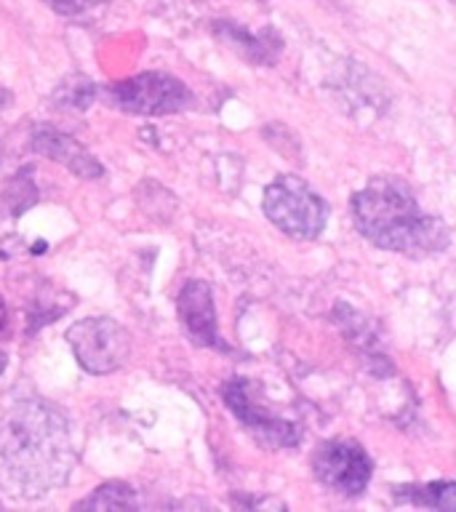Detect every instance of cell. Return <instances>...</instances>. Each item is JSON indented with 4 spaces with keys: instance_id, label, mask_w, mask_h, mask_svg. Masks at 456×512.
Listing matches in <instances>:
<instances>
[{
    "instance_id": "7a4b0ae2",
    "label": "cell",
    "mask_w": 456,
    "mask_h": 512,
    "mask_svg": "<svg viewBox=\"0 0 456 512\" xmlns=\"http://www.w3.org/2000/svg\"><path fill=\"white\" fill-rule=\"evenodd\" d=\"M352 219L368 243L411 259L440 254L448 246V227L424 214L414 192L398 179H374L352 195Z\"/></svg>"
},
{
    "instance_id": "52a82bcc",
    "label": "cell",
    "mask_w": 456,
    "mask_h": 512,
    "mask_svg": "<svg viewBox=\"0 0 456 512\" xmlns=\"http://www.w3.org/2000/svg\"><path fill=\"white\" fill-rule=\"evenodd\" d=\"M227 406L238 422L246 427L251 435H254L262 446L267 448H291L299 443V427L294 422H288L283 416H278L275 411L262 406L259 400V387L256 382H248V379H232V382L224 384L222 390Z\"/></svg>"
},
{
    "instance_id": "5b68a950",
    "label": "cell",
    "mask_w": 456,
    "mask_h": 512,
    "mask_svg": "<svg viewBox=\"0 0 456 512\" xmlns=\"http://www.w3.org/2000/svg\"><path fill=\"white\" fill-rule=\"evenodd\" d=\"M72 355L88 374H112L131 355V336L118 320L83 318L67 328Z\"/></svg>"
},
{
    "instance_id": "7c38bea8",
    "label": "cell",
    "mask_w": 456,
    "mask_h": 512,
    "mask_svg": "<svg viewBox=\"0 0 456 512\" xmlns=\"http://www.w3.org/2000/svg\"><path fill=\"white\" fill-rule=\"evenodd\" d=\"M43 3L54 8L56 14L80 16V14H86L88 8L94 6L96 0H43Z\"/></svg>"
},
{
    "instance_id": "8fae6325",
    "label": "cell",
    "mask_w": 456,
    "mask_h": 512,
    "mask_svg": "<svg viewBox=\"0 0 456 512\" xmlns=\"http://www.w3.org/2000/svg\"><path fill=\"white\" fill-rule=\"evenodd\" d=\"M131 507H136L134 491L120 480L104 483L88 499L78 502V510H131Z\"/></svg>"
},
{
    "instance_id": "ba28073f",
    "label": "cell",
    "mask_w": 456,
    "mask_h": 512,
    "mask_svg": "<svg viewBox=\"0 0 456 512\" xmlns=\"http://www.w3.org/2000/svg\"><path fill=\"white\" fill-rule=\"evenodd\" d=\"M176 310H179V320L187 328V334L195 339V344L214 347V350H227L222 344V336H219L214 296H211V288H208L206 280H190L179 291Z\"/></svg>"
},
{
    "instance_id": "6da1fadb",
    "label": "cell",
    "mask_w": 456,
    "mask_h": 512,
    "mask_svg": "<svg viewBox=\"0 0 456 512\" xmlns=\"http://www.w3.org/2000/svg\"><path fill=\"white\" fill-rule=\"evenodd\" d=\"M0 462L16 494L43 496L62 486L75 467L67 416L46 400L16 403L0 422Z\"/></svg>"
},
{
    "instance_id": "30bf717a",
    "label": "cell",
    "mask_w": 456,
    "mask_h": 512,
    "mask_svg": "<svg viewBox=\"0 0 456 512\" xmlns=\"http://www.w3.org/2000/svg\"><path fill=\"white\" fill-rule=\"evenodd\" d=\"M395 499H398V502L419 504V507H430V510L454 512L456 486L451 480L427 483V486H398L395 488Z\"/></svg>"
},
{
    "instance_id": "3957f363",
    "label": "cell",
    "mask_w": 456,
    "mask_h": 512,
    "mask_svg": "<svg viewBox=\"0 0 456 512\" xmlns=\"http://www.w3.org/2000/svg\"><path fill=\"white\" fill-rule=\"evenodd\" d=\"M264 216L288 238L312 240L326 230L331 208L310 184L299 176H278L267 184L262 198Z\"/></svg>"
},
{
    "instance_id": "4fadbf2b",
    "label": "cell",
    "mask_w": 456,
    "mask_h": 512,
    "mask_svg": "<svg viewBox=\"0 0 456 512\" xmlns=\"http://www.w3.org/2000/svg\"><path fill=\"white\" fill-rule=\"evenodd\" d=\"M11 102H14V96H11V91L0 86V110H3V107H8V104H11Z\"/></svg>"
},
{
    "instance_id": "9c48e42d",
    "label": "cell",
    "mask_w": 456,
    "mask_h": 512,
    "mask_svg": "<svg viewBox=\"0 0 456 512\" xmlns=\"http://www.w3.org/2000/svg\"><path fill=\"white\" fill-rule=\"evenodd\" d=\"M32 147L46 155V158L62 163L70 174L80 176V179H99L104 174L102 163L91 155L80 142H75L72 136L59 134L54 128H38L32 136Z\"/></svg>"
},
{
    "instance_id": "277c9868",
    "label": "cell",
    "mask_w": 456,
    "mask_h": 512,
    "mask_svg": "<svg viewBox=\"0 0 456 512\" xmlns=\"http://www.w3.org/2000/svg\"><path fill=\"white\" fill-rule=\"evenodd\" d=\"M104 99L128 115H171L192 104V91L168 72H142L104 86Z\"/></svg>"
},
{
    "instance_id": "5bb4252c",
    "label": "cell",
    "mask_w": 456,
    "mask_h": 512,
    "mask_svg": "<svg viewBox=\"0 0 456 512\" xmlns=\"http://www.w3.org/2000/svg\"><path fill=\"white\" fill-rule=\"evenodd\" d=\"M6 326V304H3V299H0V328Z\"/></svg>"
},
{
    "instance_id": "8992f818",
    "label": "cell",
    "mask_w": 456,
    "mask_h": 512,
    "mask_svg": "<svg viewBox=\"0 0 456 512\" xmlns=\"http://www.w3.org/2000/svg\"><path fill=\"white\" fill-rule=\"evenodd\" d=\"M312 472L336 494L360 496L371 483L374 462L355 440H326L312 454Z\"/></svg>"
}]
</instances>
